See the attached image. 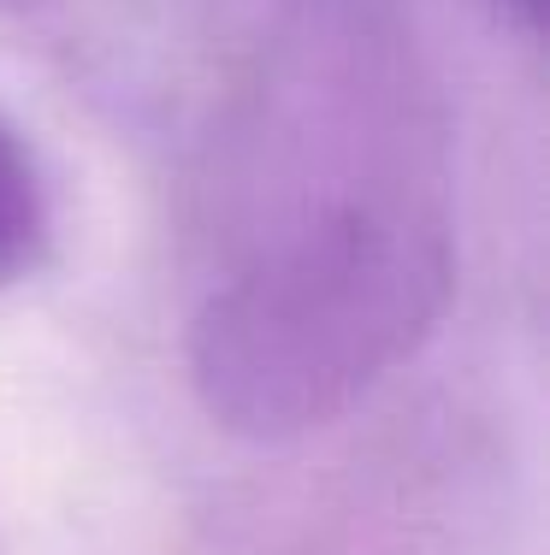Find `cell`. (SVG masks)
<instances>
[{"label":"cell","instance_id":"1","mask_svg":"<svg viewBox=\"0 0 550 555\" xmlns=\"http://www.w3.org/2000/svg\"><path fill=\"white\" fill-rule=\"evenodd\" d=\"M456 248L409 190L332 195L255 248L190 325V378L226 431L332 426L438 325Z\"/></svg>","mask_w":550,"mask_h":555},{"label":"cell","instance_id":"3","mask_svg":"<svg viewBox=\"0 0 550 555\" xmlns=\"http://www.w3.org/2000/svg\"><path fill=\"white\" fill-rule=\"evenodd\" d=\"M503 7H515V12H521V18H527V24H533V18H539V0H503Z\"/></svg>","mask_w":550,"mask_h":555},{"label":"cell","instance_id":"2","mask_svg":"<svg viewBox=\"0 0 550 555\" xmlns=\"http://www.w3.org/2000/svg\"><path fill=\"white\" fill-rule=\"evenodd\" d=\"M48 236H54L48 183L36 171L30 149L18 142V130L0 118V284H18L24 272L42 267Z\"/></svg>","mask_w":550,"mask_h":555},{"label":"cell","instance_id":"4","mask_svg":"<svg viewBox=\"0 0 550 555\" xmlns=\"http://www.w3.org/2000/svg\"><path fill=\"white\" fill-rule=\"evenodd\" d=\"M0 7H36V0H0Z\"/></svg>","mask_w":550,"mask_h":555}]
</instances>
